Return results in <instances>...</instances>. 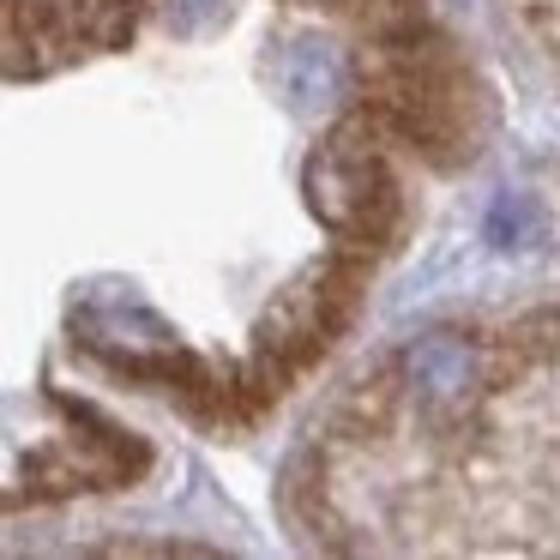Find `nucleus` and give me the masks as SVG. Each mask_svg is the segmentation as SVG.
Here are the masks:
<instances>
[{
    "label": "nucleus",
    "instance_id": "3",
    "mask_svg": "<svg viewBox=\"0 0 560 560\" xmlns=\"http://www.w3.org/2000/svg\"><path fill=\"white\" fill-rule=\"evenodd\" d=\"M536 235H542V211H536L524 194L500 199L494 218H488V242H494V247H530Z\"/></svg>",
    "mask_w": 560,
    "mask_h": 560
},
{
    "label": "nucleus",
    "instance_id": "2",
    "mask_svg": "<svg viewBox=\"0 0 560 560\" xmlns=\"http://www.w3.org/2000/svg\"><path fill=\"white\" fill-rule=\"evenodd\" d=\"M464 368H470V355H464V343H452V338H434V343H422V350L410 355V374L422 380V386H434V392H452L464 380Z\"/></svg>",
    "mask_w": 560,
    "mask_h": 560
},
{
    "label": "nucleus",
    "instance_id": "1",
    "mask_svg": "<svg viewBox=\"0 0 560 560\" xmlns=\"http://www.w3.org/2000/svg\"><path fill=\"white\" fill-rule=\"evenodd\" d=\"M386 133L362 109L326 139L314 163V211L343 235V242H380L398 218V182L386 175Z\"/></svg>",
    "mask_w": 560,
    "mask_h": 560
},
{
    "label": "nucleus",
    "instance_id": "4",
    "mask_svg": "<svg viewBox=\"0 0 560 560\" xmlns=\"http://www.w3.org/2000/svg\"><path fill=\"white\" fill-rule=\"evenodd\" d=\"M338 85V67H331L326 49H314V43H302V49L290 55V91L295 97H326V91Z\"/></svg>",
    "mask_w": 560,
    "mask_h": 560
}]
</instances>
